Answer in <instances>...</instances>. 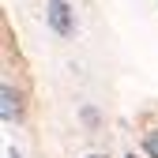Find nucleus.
I'll return each mask as SVG.
<instances>
[{
  "label": "nucleus",
  "mask_w": 158,
  "mask_h": 158,
  "mask_svg": "<svg viewBox=\"0 0 158 158\" xmlns=\"http://www.w3.org/2000/svg\"><path fill=\"white\" fill-rule=\"evenodd\" d=\"M128 158H135V154H128Z\"/></svg>",
  "instance_id": "6"
},
{
  "label": "nucleus",
  "mask_w": 158,
  "mask_h": 158,
  "mask_svg": "<svg viewBox=\"0 0 158 158\" xmlns=\"http://www.w3.org/2000/svg\"><path fill=\"white\" fill-rule=\"evenodd\" d=\"M8 158H23V154H19V151H15V147H11V151H8Z\"/></svg>",
  "instance_id": "4"
},
{
  "label": "nucleus",
  "mask_w": 158,
  "mask_h": 158,
  "mask_svg": "<svg viewBox=\"0 0 158 158\" xmlns=\"http://www.w3.org/2000/svg\"><path fill=\"white\" fill-rule=\"evenodd\" d=\"M143 151H147V154H151V158H158V128H154V132H147V135H143Z\"/></svg>",
  "instance_id": "3"
},
{
  "label": "nucleus",
  "mask_w": 158,
  "mask_h": 158,
  "mask_svg": "<svg viewBox=\"0 0 158 158\" xmlns=\"http://www.w3.org/2000/svg\"><path fill=\"white\" fill-rule=\"evenodd\" d=\"M87 158H106V154H87Z\"/></svg>",
  "instance_id": "5"
},
{
  "label": "nucleus",
  "mask_w": 158,
  "mask_h": 158,
  "mask_svg": "<svg viewBox=\"0 0 158 158\" xmlns=\"http://www.w3.org/2000/svg\"><path fill=\"white\" fill-rule=\"evenodd\" d=\"M45 23L53 27V34H60V38L75 34V15L68 8V0H49L45 4Z\"/></svg>",
  "instance_id": "1"
},
{
  "label": "nucleus",
  "mask_w": 158,
  "mask_h": 158,
  "mask_svg": "<svg viewBox=\"0 0 158 158\" xmlns=\"http://www.w3.org/2000/svg\"><path fill=\"white\" fill-rule=\"evenodd\" d=\"M19 113H23V106H19V94L11 90V83L0 87V117H4V124L19 121Z\"/></svg>",
  "instance_id": "2"
}]
</instances>
